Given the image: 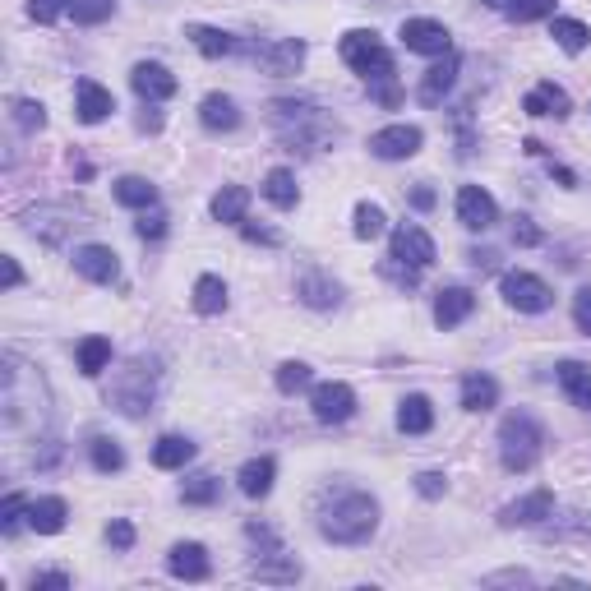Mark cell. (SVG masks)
<instances>
[{"instance_id":"cell-17","label":"cell","mask_w":591,"mask_h":591,"mask_svg":"<svg viewBox=\"0 0 591 591\" xmlns=\"http://www.w3.org/2000/svg\"><path fill=\"white\" fill-rule=\"evenodd\" d=\"M65 518H70V508H65L61 495H42L28 504V527L37 531V536H56V531H65Z\"/></svg>"},{"instance_id":"cell-28","label":"cell","mask_w":591,"mask_h":591,"mask_svg":"<svg viewBox=\"0 0 591 591\" xmlns=\"http://www.w3.org/2000/svg\"><path fill=\"white\" fill-rule=\"evenodd\" d=\"M499 402V384L490 374H467L462 379V407L467 411H490Z\"/></svg>"},{"instance_id":"cell-27","label":"cell","mask_w":591,"mask_h":591,"mask_svg":"<svg viewBox=\"0 0 591 591\" xmlns=\"http://www.w3.org/2000/svg\"><path fill=\"white\" fill-rule=\"evenodd\" d=\"M190 42L199 56H208V61H218V56H231V51L241 47L231 33H222V28H204V24H194L190 28Z\"/></svg>"},{"instance_id":"cell-52","label":"cell","mask_w":591,"mask_h":591,"mask_svg":"<svg viewBox=\"0 0 591 591\" xmlns=\"http://www.w3.org/2000/svg\"><path fill=\"white\" fill-rule=\"evenodd\" d=\"M33 587H70V578L65 573H37Z\"/></svg>"},{"instance_id":"cell-42","label":"cell","mask_w":591,"mask_h":591,"mask_svg":"<svg viewBox=\"0 0 591 591\" xmlns=\"http://www.w3.org/2000/svg\"><path fill=\"white\" fill-rule=\"evenodd\" d=\"M70 5H74V0H28V14H33L37 24H56Z\"/></svg>"},{"instance_id":"cell-25","label":"cell","mask_w":591,"mask_h":591,"mask_svg":"<svg viewBox=\"0 0 591 591\" xmlns=\"http://www.w3.org/2000/svg\"><path fill=\"white\" fill-rule=\"evenodd\" d=\"M555 374H559V388H564L568 398H573V407L591 411V370H587V365H578V361H564Z\"/></svg>"},{"instance_id":"cell-12","label":"cell","mask_w":591,"mask_h":591,"mask_svg":"<svg viewBox=\"0 0 591 591\" xmlns=\"http://www.w3.org/2000/svg\"><path fill=\"white\" fill-rule=\"evenodd\" d=\"M130 84H134V93L144 97V102H167L171 93H176V74L167 70V65H157V61H139L130 70Z\"/></svg>"},{"instance_id":"cell-40","label":"cell","mask_w":591,"mask_h":591,"mask_svg":"<svg viewBox=\"0 0 591 591\" xmlns=\"http://www.w3.org/2000/svg\"><path fill=\"white\" fill-rule=\"evenodd\" d=\"M24 518H28V499L24 495H5V504H0V531L14 536V531L24 527Z\"/></svg>"},{"instance_id":"cell-3","label":"cell","mask_w":591,"mask_h":591,"mask_svg":"<svg viewBox=\"0 0 591 591\" xmlns=\"http://www.w3.org/2000/svg\"><path fill=\"white\" fill-rule=\"evenodd\" d=\"M342 61L361 74V79H370V84L393 79V56H388V47L379 42V33H365V28H351V33L342 37Z\"/></svg>"},{"instance_id":"cell-54","label":"cell","mask_w":591,"mask_h":591,"mask_svg":"<svg viewBox=\"0 0 591 591\" xmlns=\"http://www.w3.org/2000/svg\"><path fill=\"white\" fill-rule=\"evenodd\" d=\"M481 5H490V10H513V0H481Z\"/></svg>"},{"instance_id":"cell-5","label":"cell","mask_w":591,"mask_h":591,"mask_svg":"<svg viewBox=\"0 0 591 591\" xmlns=\"http://www.w3.org/2000/svg\"><path fill=\"white\" fill-rule=\"evenodd\" d=\"M393 259H398L402 268H411V273L430 268L435 264V241H430V231H421L416 222H402V227L393 231Z\"/></svg>"},{"instance_id":"cell-32","label":"cell","mask_w":591,"mask_h":591,"mask_svg":"<svg viewBox=\"0 0 591 591\" xmlns=\"http://www.w3.org/2000/svg\"><path fill=\"white\" fill-rule=\"evenodd\" d=\"M550 37H555V47H559V51L578 56V51L591 42V28L582 24V19H550Z\"/></svg>"},{"instance_id":"cell-18","label":"cell","mask_w":591,"mask_h":591,"mask_svg":"<svg viewBox=\"0 0 591 591\" xmlns=\"http://www.w3.org/2000/svg\"><path fill=\"white\" fill-rule=\"evenodd\" d=\"M199 121H204V130H213V134H231L236 125H241V111H236V102H231L227 93H208L204 102H199Z\"/></svg>"},{"instance_id":"cell-20","label":"cell","mask_w":591,"mask_h":591,"mask_svg":"<svg viewBox=\"0 0 591 591\" xmlns=\"http://www.w3.org/2000/svg\"><path fill=\"white\" fill-rule=\"evenodd\" d=\"M453 79H458V56L448 51L444 61L430 65V70H425V79H421V102H425V107H439V102H444V93L453 88Z\"/></svg>"},{"instance_id":"cell-47","label":"cell","mask_w":591,"mask_h":591,"mask_svg":"<svg viewBox=\"0 0 591 591\" xmlns=\"http://www.w3.org/2000/svg\"><path fill=\"white\" fill-rule=\"evenodd\" d=\"M416 490H421L425 499H439L448 490V481L439 476V471H421V476H416Z\"/></svg>"},{"instance_id":"cell-35","label":"cell","mask_w":591,"mask_h":591,"mask_svg":"<svg viewBox=\"0 0 591 591\" xmlns=\"http://www.w3.org/2000/svg\"><path fill=\"white\" fill-rule=\"evenodd\" d=\"M254 578L259 582H296L301 578V564H291V559H282V550H273V555H264L254 564Z\"/></svg>"},{"instance_id":"cell-21","label":"cell","mask_w":591,"mask_h":591,"mask_svg":"<svg viewBox=\"0 0 591 591\" xmlns=\"http://www.w3.org/2000/svg\"><path fill=\"white\" fill-rule=\"evenodd\" d=\"M296 296H301L310 310H333V305L342 301V287L333 278H324V273H305L301 287H296Z\"/></svg>"},{"instance_id":"cell-51","label":"cell","mask_w":591,"mask_h":591,"mask_svg":"<svg viewBox=\"0 0 591 591\" xmlns=\"http://www.w3.org/2000/svg\"><path fill=\"white\" fill-rule=\"evenodd\" d=\"M411 204L421 208V213L425 208H435V190H430V185H416V190H411Z\"/></svg>"},{"instance_id":"cell-6","label":"cell","mask_w":591,"mask_h":591,"mask_svg":"<svg viewBox=\"0 0 591 591\" xmlns=\"http://www.w3.org/2000/svg\"><path fill=\"white\" fill-rule=\"evenodd\" d=\"M305 61V42L301 37H278V42H259L254 47V65L264 74H273V79H282V74H296Z\"/></svg>"},{"instance_id":"cell-9","label":"cell","mask_w":591,"mask_h":591,"mask_svg":"<svg viewBox=\"0 0 591 591\" xmlns=\"http://www.w3.org/2000/svg\"><path fill=\"white\" fill-rule=\"evenodd\" d=\"M458 222L467 231H490L499 222L495 194L481 190V185H462V190H458Z\"/></svg>"},{"instance_id":"cell-26","label":"cell","mask_w":591,"mask_h":591,"mask_svg":"<svg viewBox=\"0 0 591 591\" xmlns=\"http://www.w3.org/2000/svg\"><path fill=\"white\" fill-rule=\"evenodd\" d=\"M190 458H194V444L185 435H162L153 444V467H162V471H181Z\"/></svg>"},{"instance_id":"cell-13","label":"cell","mask_w":591,"mask_h":591,"mask_svg":"<svg viewBox=\"0 0 591 591\" xmlns=\"http://www.w3.org/2000/svg\"><path fill=\"white\" fill-rule=\"evenodd\" d=\"M167 573L171 578H181V582H204L208 573H213V564H208V550L199 541H181V545H171V555H167Z\"/></svg>"},{"instance_id":"cell-48","label":"cell","mask_w":591,"mask_h":591,"mask_svg":"<svg viewBox=\"0 0 591 591\" xmlns=\"http://www.w3.org/2000/svg\"><path fill=\"white\" fill-rule=\"evenodd\" d=\"M107 541L116 545V550H130V545H134V527H130L125 518H116V522L107 527Z\"/></svg>"},{"instance_id":"cell-33","label":"cell","mask_w":591,"mask_h":591,"mask_svg":"<svg viewBox=\"0 0 591 591\" xmlns=\"http://www.w3.org/2000/svg\"><path fill=\"white\" fill-rule=\"evenodd\" d=\"M351 231H356V241H374V236H384V231H388L384 208L370 204V199H361V204H356V222H351Z\"/></svg>"},{"instance_id":"cell-8","label":"cell","mask_w":591,"mask_h":591,"mask_svg":"<svg viewBox=\"0 0 591 591\" xmlns=\"http://www.w3.org/2000/svg\"><path fill=\"white\" fill-rule=\"evenodd\" d=\"M402 47L421 51V56H448L453 51V33L439 19H407L402 24Z\"/></svg>"},{"instance_id":"cell-39","label":"cell","mask_w":591,"mask_h":591,"mask_svg":"<svg viewBox=\"0 0 591 591\" xmlns=\"http://www.w3.org/2000/svg\"><path fill=\"white\" fill-rule=\"evenodd\" d=\"M310 384V365L305 361H282L278 365V393H301Z\"/></svg>"},{"instance_id":"cell-44","label":"cell","mask_w":591,"mask_h":591,"mask_svg":"<svg viewBox=\"0 0 591 591\" xmlns=\"http://www.w3.org/2000/svg\"><path fill=\"white\" fill-rule=\"evenodd\" d=\"M14 125H19V130H42V125H47V111L37 107V102H14Z\"/></svg>"},{"instance_id":"cell-4","label":"cell","mask_w":591,"mask_h":591,"mask_svg":"<svg viewBox=\"0 0 591 591\" xmlns=\"http://www.w3.org/2000/svg\"><path fill=\"white\" fill-rule=\"evenodd\" d=\"M499 291H504V301L513 305V310H522V314H541V310L555 305V291L545 287L536 273H522V268L504 273V278H499Z\"/></svg>"},{"instance_id":"cell-24","label":"cell","mask_w":591,"mask_h":591,"mask_svg":"<svg viewBox=\"0 0 591 591\" xmlns=\"http://www.w3.org/2000/svg\"><path fill=\"white\" fill-rule=\"evenodd\" d=\"M245 208H250V190L245 185H222L213 194V218L218 222H231V227H241L245 222Z\"/></svg>"},{"instance_id":"cell-22","label":"cell","mask_w":591,"mask_h":591,"mask_svg":"<svg viewBox=\"0 0 591 591\" xmlns=\"http://www.w3.org/2000/svg\"><path fill=\"white\" fill-rule=\"evenodd\" d=\"M273 476H278V462H273V458H250L236 481H241V495L264 499L268 490H273Z\"/></svg>"},{"instance_id":"cell-49","label":"cell","mask_w":591,"mask_h":591,"mask_svg":"<svg viewBox=\"0 0 591 591\" xmlns=\"http://www.w3.org/2000/svg\"><path fill=\"white\" fill-rule=\"evenodd\" d=\"M241 231H245V241H259V245H278V236L268 227H254V222H241Z\"/></svg>"},{"instance_id":"cell-7","label":"cell","mask_w":591,"mask_h":591,"mask_svg":"<svg viewBox=\"0 0 591 591\" xmlns=\"http://www.w3.org/2000/svg\"><path fill=\"white\" fill-rule=\"evenodd\" d=\"M314 421H324V425H342L356 416V393H351V384H342V379H333V384H319L314 388Z\"/></svg>"},{"instance_id":"cell-31","label":"cell","mask_w":591,"mask_h":591,"mask_svg":"<svg viewBox=\"0 0 591 591\" xmlns=\"http://www.w3.org/2000/svg\"><path fill=\"white\" fill-rule=\"evenodd\" d=\"M194 310L199 314H222L227 310V282L218 273H204V278L194 282Z\"/></svg>"},{"instance_id":"cell-30","label":"cell","mask_w":591,"mask_h":591,"mask_svg":"<svg viewBox=\"0 0 591 591\" xmlns=\"http://www.w3.org/2000/svg\"><path fill=\"white\" fill-rule=\"evenodd\" d=\"M264 199L273 208H296V199H301V190H296V176H291L287 167H273L264 176Z\"/></svg>"},{"instance_id":"cell-14","label":"cell","mask_w":591,"mask_h":591,"mask_svg":"<svg viewBox=\"0 0 591 591\" xmlns=\"http://www.w3.org/2000/svg\"><path fill=\"white\" fill-rule=\"evenodd\" d=\"M74 111H79V121L84 125H97L116 111V97L97 84V79H79V84H74Z\"/></svg>"},{"instance_id":"cell-1","label":"cell","mask_w":591,"mask_h":591,"mask_svg":"<svg viewBox=\"0 0 591 591\" xmlns=\"http://www.w3.org/2000/svg\"><path fill=\"white\" fill-rule=\"evenodd\" d=\"M374 527H379V504L370 495H361V490L338 495L319 518V531L333 545H365L374 536Z\"/></svg>"},{"instance_id":"cell-45","label":"cell","mask_w":591,"mask_h":591,"mask_svg":"<svg viewBox=\"0 0 591 591\" xmlns=\"http://www.w3.org/2000/svg\"><path fill=\"white\" fill-rule=\"evenodd\" d=\"M545 231L536 227L531 218H513V245H522V250H531V245H541Z\"/></svg>"},{"instance_id":"cell-53","label":"cell","mask_w":591,"mask_h":591,"mask_svg":"<svg viewBox=\"0 0 591 591\" xmlns=\"http://www.w3.org/2000/svg\"><path fill=\"white\" fill-rule=\"evenodd\" d=\"M550 176H555L559 185H578V176H573V171H568V167H550Z\"/></svg>"},{"instance_id":"cell-36","label":"cell","mask_w":591,"mask_h":591,"mask_svg":"<svg viewBox=\"0 0 591 591\" xmlns=\"http://www.w3.org/2000/svg\"><path fill=\"white\" fill-rule=\"evenodd\" d=\"M93 467L102 471V476H111V471H121V467H125L121 444H116V439H107V435H97V439H93Z\"/></svg>"},{"instance_id":"cell-23","label":"cell","mask_w":591,"mask_h":591,"mask_svg":"<svg viewBox=\"0 0 591 591\" xmlns=\"http://www.w3.org/2000/svg\"><path fill=\"white\" fill-rule=\"evenodd\" d=\"M430 425H435V407H430V398H421V393L402 398V407H398V430L402 435H425Z\"/></svg>"},{"instance_id":"cell-15","label":"cell","mask_w":591,"mask_h":591,"mask_svg":"<svg viewBox=\"0 0 591 591\" xmlns=\"http://www.w3.org/2000/svg\"><path fill=\"white\" fill-rule=\"evenodd\" d=\"M550 508H555V495H550V490H531V495L513 499V504L499 513V522H504V527H536V522L550 518Z\"/></svg>"},{"instance_id":"cell-41","label":"cell","mask_w":591,"mask_h":591,"mask_svg":"<svg viewBox=\"0 0 591 591\" xmlns=\"http://www.w3.org/2000/svg\"><path fill=\"white\" fill-rule=\"evenodd\" d=\"M513 19L518 24H531V19H555V0H513Z\"/></svg>"},{"instance_id":"cell-29","label":"cell","mask_w":591,"mask_h":591,"mask_svg":"<svg viewBox=\"0 0 591 591\" xmlns=\"http://www.w3.org/2000/svg\"><path fill=\"white\" fill-rule=\"evenodd\" d=\"M111 194H116V204H125V208H153L157 204V185L144 181V176H121V181L111 185Z\"/></svg>"},{"instance_id":"cell-37","label":"cell","mask_w":591,"mask_h":591,"mask_svg":"<svg viewBox=\"0 0 591 591\" xmlns=\"http://www.w3.org/2000/svg\"><path fill=\"white\" fill-rule=\"evenodd\" d=\"M218 495H222V485H218V476H190L185 481V490H181V499L185 504H218Z\"/></svg>"},{"instance_id":"cell-10","label":"cell","mask_w":591,"mask_h":591,"mask_svg":"<svg viewBox=\"0 0 591 591\" xmlns=\"http://www.w3.org/2000/svg\"><path fill=\"white\" fill-rule=\"evenodd\" d=\"M425 144V134L416 125H388V130L370 134V153L384 157V162H402V157H416Z\"/></svg>"},{"instance_id":"cell-2","label":"cell","mask_w":591,"mask_h":591,"mask_svg":"<svg viewBox=\"0 0 591 591\" xmlns=\"http://www.w3.org/2000/svg\"><path fill=\"white\" fill-rule=\"evenodd\" d=\"M545 453V430L536 416H527V411H513V416H504V425H499V458H504L508 471H531L536 462H541Z\"/></svg>"},{"instance_id":"cell-43","label":"cell","mask_w":591,"mask_h":591,"mask_svg":"<svg viewBox=\"0 0 591 591\" xmlns=\"http://www.w3.org/2000/svg\"><path fill=\"white\" fill-rule=\"evenodd\" d=\"M134 231H139L144 241H162V236H167V213H162V208H153V213H148V208H144V218L134 222Z\"/></svg>"},{"instance_id":"cell-11","label":"cell","mask_w":591,"mask_h":591,"mask_svg":"<svg viewBox=\"0 0 591 591\" xmlns=\"http://www.w3.org/2000/svg\"><path fill=\"white\" fill-rule=\"evenodd\" d=\"M74 268L88 282H97V287H111V282L121 278V254L111 250V245H79L74 250Z\"/></svg>"},{"instance_id":"cell-34","label":"cell","mask_w":591,"mask_h":591,"mask_svg":"<svg viewBox=\"0 0 591 591\" xmlns=\"http://www.w3.org/2000/svg\"><path fill=\"white\" fill-rule=\"evenodd\" d=\"M107 365H111V342L107 338H84L79 342V370H84L88 379H97Z\"/></svg>"},{"instance_id":"cell-50","label":"cell","mask_w":591,"mask_h":591,"mask_svg":"<svg viewBox=\"0 0 591 591\" xmlns=\"http://www.w3.org/2000/svg\"><path fill=\"white\" fill-rule=\"evenodd\" d=\"M19 278H24V273H19V264H14L10 254H5V264H0V282H5V291L19 287Z\"/></svg>"},{"instance_id":"cell-46","label":"cell","mask_w":591,"mask_h":591,"mask_svg":"<svg viewBox=\"0 0 591 591\" xmlns=\"http://www.w3.org/2000/svg\"><path fill=\"white\" fill-rule=\"evenodd\" d=\"M573 324H578V333L591 338V287H582L578 296H573Z\"/></svg>"},{"instance_id":"cell-38","label":"cell","mask_w":591,"mask_h":591,"mask_svg":"<svg viewBox=\"0 0 591 591\" xmlns=\"http://www.w3.org/2000/svg\"><path fill=\"white\" fill-rule=\"evenodd\" d=\"M111 10H116V0H74V5H70L74 24H84V28H93V24H102V19H111Z\"/></svg>"},{"instance_id":"cell-16","label":"cell","mask_w":591,"mask_h":591,"mask_svg":"<svg viewBox=\"0 0 591 591\" xmlns=\"http://www.w3.org/2000/svg\"><path fill=\"white\" fill-rule=\"evenodd\" d=\"M522 111H527V116H555V121H564L568 111H573V102H568L564 88L545 79V84H536L527 97H522Z\"/></svg>"},{"instance_id":"cell-19","label":"cell","mask_w":591,"mask_h":591,"mask_svg":"<svg viewBox=\"0 0 591 591\" xmlns=\"http://www.w3.org/2000/svg\"><path fill=\"white\" fill-rule=\"evenodd\" d=\"M471 310H476V296H471L467 287H448L435 296V324L439 328H458Z\"/></svg>"}]
</instances>
